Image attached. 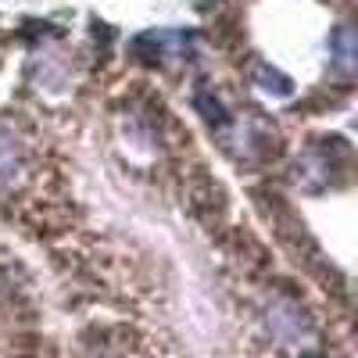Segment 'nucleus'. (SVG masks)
I'll use <instances>...</instances> for the list:
<instances>
[{
  "instance_id": "1",
  "label": "nucleus",
  "mask_w": 358,
  "mask_h": 358,
  "mask_svg": "<svg viewBox=\"0 0 358 358\" xmlns=\"http://www.w3.org/2000/svg\"><path fill=\"white\" fill-rule=\"evenodd\" d=\"M330 54H334V62H337V69L341 72H351L355 69V54H358V47H355V33L351 29H334L330 33Z\"/></svg>"
},
{
  "instance_id": "2",
  "label": "nucleus",
  "mask_w": 358,
  "mask_h": 358,
  "mask_svg": "<svg viewBox=\"0 0 358 358\" xmlns=\"http://www.w3.org/2000/svg\"><path fill=\"white\" fill-rule=\"evenodd\" d=\"M255 79L262 83V90H265V94H273V97H287L290 90H294V86H290V79H287L283 72H276L273 65H265V62L255 69Z\"/></svg>"
},
{
  "instance_id": "3",
  "label": "nucleus",
  "mask_w": 358,
  "mask_h": 358,
  "mask_svg": "<svg viewBox=\"0 0 358 358\" xmlns=\"http://www.w3.org/2000/svg\"><path fill=\"white\" fill-rule=\"evenodd\" d=\"M197 108L204 111V118H208V122H226V115H222L219 101L212 104V101H208V94H197Z\"/></svg>"
}]
</instances>
